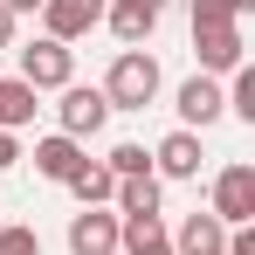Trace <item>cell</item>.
I'll list each match as a JSON object with an SVG mask.
<instances>
[{
    "instance_id": "6da1fadb",
    "label": "cell",
    "mask_w": 255,
    "mask_h": 255,
    "mask_svg": "<svg viewBox=\"0 0 255 255\" xmlns=\"http://www.w3.org/2000/svg\"><path fill=\"white\" fill-rule=\"evenodd\" d=\"M97 90H104L111 111H145V104L159 97V62H152V48H118L111 76H104Z\"/></svg>"
},
{
    "instance_id": "7a4b0ae2",
    "label": "cell",
    "mask_w": 255,
    "mask_h": 255,
    "mask_svg": "<svg viewBox=\"0 0 255 255\" xmlns=\"http://www.w3.org/2000/svg\"><path fill=\"white\" fill-rule=\"evenodd\" d=\"M55 125H62V138H97V131L111 125V104H104V90L97 83H62V104H55Z\"/></svg>"
},
{
    "instance_id": "3957f363",
    "label": "cell",
    "mask_w": 255,
    "mask_h": 255,
    "mask_svg": "<svg viewBox=\"0 0 255 255\" xmlns=\"http://www.w3.org/2000/svg\"><path fill=\"white\" fill-rule=\"evenodd\" d=\"M207 214L221 221V228H249V221H255V166L235 159V166L214 172V207Z\"/></svg>"
},
{
    "instance_id": "277c9868",
    "label": "cell",
    "mask_w": 255,
    "mask_h": 255,
    "mask_svg": "<svg viewBox=\"0 0 255 255\" xmlns=\"http://www.w3.org/2000/svg\"><path fill=\"white\" fill-rule=\"evenodd\" d=\"M21 83L35 90V97H42V90H62V83H76V55H69V42H28L21 48Z\"/></svg>"
},
{
    "instance_id": "5b68a950",
    "label": "cell",
    "mask_w": 255,
    "mask_h": 255,
    "mask_svg": "<svg viewBox=\"0 0 255 255\" xmlns=\"http://www.w3.org/2000/svg\"><path fill=\"white\" fill-rule=\"evenodd\" d=\"M242 21L235 28H193V55H200V76H235L242 69Z\"/></svg>"
},
{
    "instance_id": "8992f818",
    "label": "cell",
    "mask_w": 255,
    "mask_h": 255,
    "mask_svg": "<svg viewBox=\"0 0 255 255\" xmlns=\"http://www.w3.org/2000/svg\"><path fill=\"white\" fill-rule=\"evenodd\" d=\"M104 7H111V0H42L48 42H76V35H90V28L104 21Z\"/></svg>"
},
{
    "instance_id": "52a82bcc",
    "label": "cell",
    "mask_w": 255,
    "mask_h": 255,
    "mask_svg": "<svg viewBox=\"0 0 255 255\" xmlns=\"http://www.w3.org/2000/svg\"><path fill=\"white\" fill-rule=\"evenodd\" d=\"M152 179H200V131H166L152 152Z\"/></svg>"
},
{
    "instance_id": "ba28073f",
    "label": "cell",
    "mask_w": 255,
    "mask_h": 255,
    "mask_svg": "<svg viewBox=\"0 0 255 255\" xmlns=\"http://www.w3.org/2000/svg\"><path fill=\"white\" fill-rule=\"evenodd\" d=\"M221 111H228V97H221L214 76H186L179 83V131H207Z\"/></svg>"
},
{
    "instance_id": "9c48e42d",
    "label": "cell",
    "mask_w": 255,
    "mask_h": 255,
    "mask_svg": "<svg viewBox=\"0 0 255 255\" xmlns=\"http://www.w3.org/2000/svg\"><path fill=\"white\" fill-rule=\"evenodd\" d=\"M69 249L76 255H111L118 249V214H104V207L69 214Z\"/></svg>"
},
{
    "instance_id": "30bf717a",
    "label": "cell",
    "mask_w": 255,
    "mask_h": 255,
    "mask_svg": "<svg viewBox=\"0 0 255 255\" xmlns=\"http://www.w3.org/2000/svg\"><path fill=\"white\" fill-rule=\"evenodd\" d=\"M104 21H111V35H118L125 48H145V42H152V28H159V7H145V0H111Z\"/></svg>"
},
{
    "instance_id": "8fae6325",
    "label": "cell",
    "mask_w": 255,
    "mask_h": 255,
    "mask_svg": "<svg viewBox=\"0 0 255 255\" xmlns=\"http://www.w3.org/2000/svg\"><path fill=\"white\" fill-rule=\"evenodd\" d=\"M166 242H172V255H228V228L214 214H186L179 235H166Z\"/></svg>"
},
{
    "instance_id": "7c38bea8",
    "label": "cell",
    "mask_w": 255,
    "mask_h": 255,
    "mask_svg": "<svg viewBox=\"0 0 255 255\" xmlns=\"http://www.w3.org/2000/svg\"><path fill=\"white\" fill-rule=\"evenodd\" d=\"M76 166H83V145H76V138H62V131L35 138V172H42V179L69 186V172H76Z\"/></svg>"
},
{
    "instance_id": "4fadbf2b",
    "label": "cell",
    "mask_w": 255,
    "mask_h": 255,
    "mask_svg": "<svg viewBox=\"0 0 255 255\" xmlns=\"http://www.w3.org/2000/svg\"><path fill=\"white\" fill-rule=\"evenodd\" d=\"M118 255H172L166 221H159V214H131V221H118Z\"/></svg>"
},
{
    "instance_id": "5bb4252c",
    "label": "cell",
    "mask_w": 255,
    "mask_h": 255,
    "mask_svg": "<svg viewBox=\"0 0 255 255\" xmlns=\"http://www.w3.org/2000/svg\"><path fill=\"white\" fill-rule=\"evenodd\" d=\"M35 111H42V97L21 83V76H0V131H21L35 125Z\"/></svg>"
},
{
    "instance_id": "9a60e30c",
    "label": "cell",
    "mask_w": 255,
    "mask_h": 255,
    "mask_svg": "<svg viewBox=\"0 0 255 255\" xmlns=\"http://www.w3.org/2000/svg\"><path fill=\"white\" fill-rule=\"evenodd\" d=\"M69 193H76V200H83V207H104V200H111V193H118V172L104 166V159H83V166L69 172Z\"/></svg>"
},
{
    "instance_id": "2e32d148",
    "label": "cell",
    "mask_w": 255,
    "mask_h": 255,
    "mask_svg": "<svg viewBox=\"0 0 255 255\" xmlns=\"http://www.w3.org/2000/svg\"><path fill=\"white\" fill-rule=\"evenodd\" d=\"M159 193H166V186H159L152 172L118 179V193H111V200H118V221H131V214H159Z\"/></svg>"
},
{
    "instance_id": "e0dca14e",
    "label": "cell",
    "mask_w": 255,
    "mask_h": 255,
    "mask_svg": "<svg viewBox=\"0 0 255 255\" xmlns=\"http://www.w3.org/2000/svg\"><path fill=\"white\" fill-rule=\"evenodd\" d=\"M104 166L118 172V179H138V172H152V152H145V145H111V152H104Z\"/></svg>"
},
{
    "instance_id": "ac0fdd59",
    "label": "cell",
    "mask_w": 255,
    "mask_h": 255,
    "mask_svg": "<svg viewBox=\"0 0 255 255\" xmlns=\"http://www.w3.org/2000/svg\"><path fill=\"white\" fill-rule=\"evenodd\" d=\"M221 97H228L235 118H249V125H255V69H249V62L235 69V90H221Z\"/></svg>"
},
{
    "instance_id": "d6986e66",
    "label": "cell",
    "mask_w": 255,
    "mask_h": 255,
    "mask_svg": "<svg viewBox=\"0 0 255 255\" xmlns=\"http://www.w3.org/2000/svg\"><path fill=\"white\" fill-rule=\"evenodd\" d=\"M235 0H193V28H235Z\"/></svg>"
},
{
    "instance_id": "ffe728a7",
    "label": "cell",
    "mask_w": 255,
    "mask_h": 255,
    "mask_svg": "<svg viewBox=\"0 0 255 255\" xmlns=\"http://www.w3.org/2000/svg\"><path fill=\"white\" fill-rule=\"evenodd\" d=\"M0 255H42V235L14 221V228H0Z\"/></svg>"
},
{
    "instance_id": "44dd1931",
    "label": "cell",
    "mask_w": 255,
    "mask_h": 255,
    "mask_svg": "<svg viewBox=\"0 0 255 255\" xmlns=\"http://www.w3.org/2000/svg\"><path fill=\"white\" fill-rule=\"evenodd\" d=\"M228 255H255V228H228Z\"/></svg>"
},
{
    "instance_id": "7402d4cb",
    "label": "cell",
    "mask_w": 255,
    "mask_h": 255,
    "mask_svg": "<svg viewBox=\"0 0 255 255\" xmlns=\"http://www.w3.org/2000/svg\"><path fill=\"white\" fill-rule=\"evenodd\" d=\"M14 159H21V138H14V131H0V172L14 166Z\"/></svg>"
},
{
    "instance_id": "603a6c76",
    "label": "cell",
    "mask_w": 255,
    "mask_h": 255,
    "mask_svg": "<svg viewBox=\"0 0 255 255\" xmlns=\"http://www.w3.org/2000/svg\"><path fill=\"white\" fill-rule=\"evenodd\" d=\"M0 7H7L14 21H21V14H42V0H0Z\"/></svg>"
},
{
    "instance_id": "cb8c5ba5",
    "label": "cell",
    "mask_w": 255,
    "mask_h": 255,
    "mask_svg": "<svg viewBox=\"0 0 255 255\" xmlns=\"http://www.w3.org/2000/svg\"><path fill=\"white\" fill-rule=\"evenodd\" d=\"M14 28H21V21H14V14L0 7V48H14Z\"/></svg>"
},
{
    "instance_id": "d4e9b609",
    "label": "cell",
    "mask_w": 255,
    "mask_h": 255,
    "mask_svg": "<svg viewBox=\"0 0 255 255\" xmlns=\"http://www.w3.org/2000/svg\"><path fill=\"white\" fill-rule=\"evenodd\" d=\"M249 7H255V0H235V14H249Z\"/></svg>"
},
{
    "instance_id": "484cf974",
    "label": "cell",
    "mask_w": 255,
    "mask_h": 255,
    "mask_svg": "<svg viewBox=\"0 0 255 255\" xmlns=\"http://www.w3.org/2000/svg\"><path fill=\"white\" fill-rule=\"evenodd\" d=\"M145 7H159V14H166V0H145Z\"/></svg>"
},
{
    "instance_id": "4316f807",
    "label": "cell",
    "mask_w": 255,
    "mask_h": 255,
    "mask_svg": "<svg viewBox=\"0 0 255 255\" xmlns=\"http://www.w3.org/2000/svg\"><path fill=\"white\" fill-rule=\"evenodd\" d=\"M111 255H118V249H111Z\"/></svg>"
}]
</instances>
